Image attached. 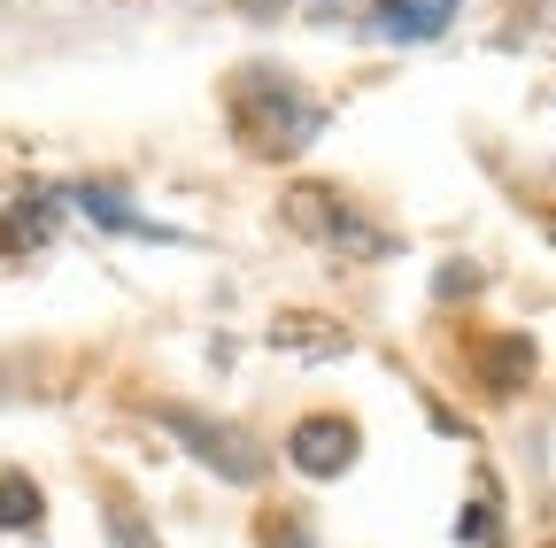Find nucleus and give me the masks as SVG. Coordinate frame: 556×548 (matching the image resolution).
Returning <instances> with one entry per match:
<instances>
[{"instance_id": "1", "label": "nucleus", "mask_w": 556, "mask_h": 548, "mask_svg": "<svg viewBox=\"0 0 556 548\" xmlns=\"http://www.w3.org/2000/svg\"><path fill=\"white\" fill-rule=\"evenodd\" d=\"M232 124H240V140L270 163H287L302 155L317 131H325V101L302 93L287 71H270V62H255V71L232 78Z\"/></svg>"}, {"instance_id": "2", "label": "nucleus", "mask_w": 556, "mask_h": 548, "mask_svg": "<svg viewBox=\"0 0 556 548\" xmlns=\"http://www.w3.org/2000/svg\"><path fill=\"white\" fill-rule=\"evenodd\" d=\"M287 225H294L302 240H317L325 255H348V263H379V255H394V240H387L371 217L348 209L332 186H294V193H287Z\"/></svg>"}, {"instance_id": "3", "label": "nucleus", "mask_w": 556, "mask_h": 548, "mask_svg": "<svg viewBox=\"0 0 556 548\" xmlns=\"http://www.w3.org/2000/svg\"><path fill=\"white\" fill-rule=\"evenodd\" d=\"M155 418H163V433H178V448H186L193 463H208L217 479H232V487H255V479H263V448H255L240 425L208 418V409H186V402H163Z\"/></svg>"}, {"instance_id": "4", "label": "nucleus", "mask_w": 556, "mask_h": 548, "mask_svg": "<svg viewBox=\"0 0 556 548\" xmlns=\"http://www.w3.org/2000/svg\"><path fill=\"white\" fill-rule=\"evenodd\" d=\"M287 456H294V471H309V479H340L348 463H356V425H348V418H302V425L287 433Z\"/></svg>"}, {"instance_id": "5", "label": "nucleus", "mask_w": 556, "mask_h": 548, "mask_svg": "<svg viewBox=\"0 0 556 548\" xmlns=\"http://www.w3.org/2000/svg\"><path fill=\"white\" fill-rule=\"evenodd\" d=\"M456 24V0H379L371 9V39L417 47V39H441Z\"/></svg>"}, {"instance_id": "6", "label": "nucleus", "mask_w": 556, "mask_h": 548, "mask_svg": "<svg viewBox=\"0 0 556 548\" xmlns=\"http://www.w3.org/2000/svg\"><path fill=\"white\" fill-rule=\"evenodd\" d=\"M62 201H78V209H86L93 225H109V232H139V240H170L163 225H148V217H139V209H131L124 193H109V186H62Z\"/></svg>"}, {"instance_id": "7", "label": "nucleus", "mask_w": 556, "mask_h": 548, "mask_svg": "<svg viewBox=\"0 0 556 548\" xmlns=\"http://www.w3.org/2000/svg\"><path fill=\"white\" fill-rule=\"evenodd\" d=\"M270 348H287V356H348V332L340 324H309V317H278Z\"/></svg>"}, {"instance_id": "8", "label": "nucleus", "mask_w": 556, "mask_h": 548, "mask_svg": "<svg viewBox=\"0 0 556 548\" xmlns=\"http://www.w3.org/2000/svg\"><path fill=\"white\" fill-rule=\"evenodd\" d=\"M47 518V502H39V487H31V479L24 471H0V525H9V533H31Z\"/></svg>"}, {"instance_id": "9", "label": "nucleus", "mask_w": 556, "mask_h": 548, "mask_svg": "<svg viewBox=\"0 0 556 548\" xmlns=\"http://www.w3.org/2000/svg\"><path fill=\"white\" fill-rule=\"evenodd\" d=\"M109 548H163V540H155V525L131 502H109Z\"/></svg>"}, {"instance_id": "10", "label": "nucleus", "mask_w": 556, "mask_h": 548, "mask_svg": "<svg viewBox=\"0 0 556 548\" xmlns=\"http://www.w3.org/2000/svg\"><path fill=\"white\" fill-rule=\"evenodd\" d=\"M325 9H340V0H325Z\"/></svg>"}]
</instances>
